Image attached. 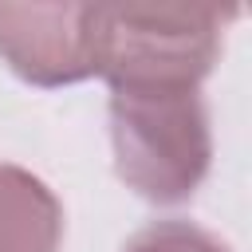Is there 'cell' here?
I'll list each match as a JSON object with an SVG mask.
<instances>
[{"label":"cell","mask_w":252,"mask_h":252,"mask_svg":"<svg viewBox=\"0 0 252 252\" xmlns=\"http://www.w3.org/2000/svg\"><path fill=\"white\" fill-rule=\"evenodd\" d=\"M114 169L154 205L189 201L213 165V126L201 91L122 87L110 91Z\"/></svg>","instance_id":"cell-1"},{"label":"cell","mask_w":252,"mask_h":252,"mask_svg":"<svg viewBox=\"0 0 252 252\" xmlns=\"http://www.w3.org/2000/svg\"><path fill=\"white\" fill-rule=\"evenodd\" d=\"M232 12L205 4H126L94 8V75L122 87L201 91L220 55V32Z\"/></svg>","instance_id":"cell-2"},{"label":"cell","mask_w":252,"mask_h":252,"mask_svg":"<svg viewBox=\"0 0 252 252\" xmlns=\"http://www.w3.org/2000/svg\"><path fill=\"white\" fill-rule=\"evenodd\" d=\"M0 59L32 87L94 75V4H0Z\"/></svg>","instance_id":"cell-3"},{"label":"cell","mask_w":252,"mask_h":252,"mask_svg":"<svg viewBox=\"0 0 252 252\" xmlns=\"http://www.w3.org/2000/svg\"><path fill=\"white\" fill-rule=\"evenodd\" d=\"M63 205L28 169L0 161V252H59Z\"/></svg>","instance_id":"cell-4"},{"label":"cell","mask_w":252,"mask_h":252,"mask_svg":"<svg viewBox=\"0 0 252 252\" xmlns=\"http://www.w3.org/2000/svg\"><path fill=\"white\" fill-rule=\"evenodd\" d=\"M122 252H232L217 232L193 224V220H181V217H169V220H154L146 228H138Z\"/></svg>","instance_id":"cell-5"}]
</instances>
